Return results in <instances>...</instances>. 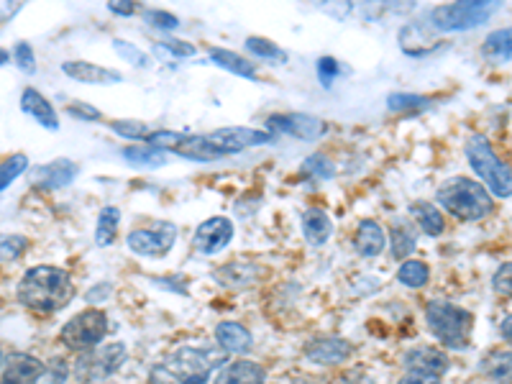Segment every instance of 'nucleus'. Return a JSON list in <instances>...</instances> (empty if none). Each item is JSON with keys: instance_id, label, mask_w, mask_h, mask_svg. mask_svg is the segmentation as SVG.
<instances>
[{"instance_id": "obj_1", "label": "nucleus", "mask_w": 512, "mask_h": 384, "mask_svg": "<svg viewBox=\"0 0 512 384\" xmlns=\"http://www.w3.org/2000/svg\"><path fill=\"white\" fill-rule=\"evenodd\" d=\"M16 297L18 303L34 310V313H59V310L72 303L75 285H72V277L64 269L52 267V264H39V267H31L21 277L16 287Z\"/></svg>"}, {"instance_id": "obj_2", "label": "nucleus", "mask_w": 512, "mask_h": 384, "mask_svg": "<svg viewBox=\"0 0 512 384\" xmlns=\"http://www.w3.org/2000/svg\"><path fill=\"white\" fill-rule=\"evenodd\" d=\"M436 203L446 210L448 216L464 223L482 221V218L492 216V210H495L492 192L482 182L461 175L441 182V187L436 190Z\"/></svg>"}, {"instance_id": "obj_3", "label": "nucleus", "mask_w": 512, "mask_h": 384, "mask_svg": "<svg viewBox=\"0 0 512 384\" xmlns=\"http://www.w3.org/2000/svg\"><path fill=\"white\" fill-rule=\"evenodd\" d=\"M425 323H428V331L446 349L461 351L469 346L474 318L461 305L448 303V300H431V303L425 305Z\"/></svg>"}, {"instance_id": "obj_4", "label": "nucleus", "mask_w": 512, "mask_h": 384, "mask_svg": "<svg viewBox=\"0 0 512 384\" xmlns=\"http://www.w3.org/2000/svg\"><path fill=\"white\" fill-rule=\"evenodd\" d=\"M466 159L474 175L492 192V198H512V169L495 154L487 136L472 134L466 139Z\"/></svg>"}, {"instance_id": "obj_5", "label": "nucleus", "mask_w": 512, "mask_h": 384, "mask_svg": "<svg viewBox=\"0 0 512 384\" xmlns=\"http://www.w3.org/2000/svg\"><path fill=\"white\" fill-rule=\"evenodd\" d=\"M502 8L495 0H466V3H448L428 11V24L438 34H459V31H472L479 24L489 21Z\"/></svg>"}, {"instance_id": "obj_6", "label": "nucleus", "mask_w": 512, "mask_h": 384, "mask_svg": "<svg viewBox=\"0 0 512 384\" xmlns=\"http://www.w3.org/2000/svg\"><path fill=\"white\" fill-rule=\"evenodd\" d=\"M223 361H226V351L213 354V351L182 346V349L172 351L167 359L159 361V367L175 384H208L210 374L216 372Z\"/></svg>"}, {"instance_id": "obj_7", "label": "nucleus", "mask_w": 512, "mask_h": 384, "mask_svg": "<svg viewBox=\"0 0 512 384\" xmlns=\"http://www.w3.org/2000/svg\"><path fill=\"white\" fill-rule=\"evenodd\" d=\"M108 336V315L98 308L82 310L75 318L67 320L62 326V344L70 351H93L103 344V338Z\"/></svg>"}, {"instance_id": "obj_8", "label": "nucleus", "mask_w": 512, "mask_h": 384, "mask_svg": "<svg viewBox=\"0 0 512 384\" xmlns=\"http://www.w3.org/2000/svg\"><path fill=\"white\" fill-rule=\"evenodd\" d=\"M126 359V344H108L100 346V349L85 351V354L77 356L75 361V377L80 379V382L103 384V379L116 374L118 369L126 364Z\"/></svg>"}, {"instance_id": "obj_9", "label": "nucleus", "mask_w": 512, "mask_h": 384, "mask_svg": "<svg viewBox=\"0 0 512 384\" xmlns=\"http://www.w3.org/2000/svg\"><path fill=\"white\" fill-rule=\"evenodd\" d=\"M177 241V226L167 221H157L149 228H136L128 231L126 236V249L136 256L144 259H162L169 254V249Z\"/></svg>"}, {"instance_id": "obj_10", "label": "nucleus", "mask_w": 512, "mask_h": 384, "mask_svg": "<svg viewBox=\"0 0 512 384\" xmlns=\"http://www.w3.org/2000/svg\"><path fill=\"white\" fill-rule=\"evenodd\" d=\"M267 126L272 134L290 136L297 141H318L328 131L326 121L308 116V113H277V116L267 118Z\"/></svg>"}, {"instance_id": "obj_11", "label": "nucleus", "mask_w": 512, "mask_h": 384, "mask_svg": "<svg viewBox=\"0 0 512 384\" xmlns=\"http://www.w3.org/2000/svg\"><path fill=\"white\" fill-rule=\"evenodd\" d=\"M208 139L218 146L223 152V157H231V154H239L249 146H264L274 139V134L269 128H249V126H231V128H218L213 134H208Z\"/></svg>"}, {"instance_id": "obj_12", "label": "nucleus", "mask_w": 512, "mask_h": 384, "mask_svg": "<svg viewBox=\"0 0 512 384\" xmlns=\"http://www.w3.org/2000/svg\"><path fill=\"white\" fill-rule=\"evenodd\" d=\"M233 231H236V228H233L231 218H208V221L200 223V226L195 228V233H192V249L203 256L221 254V251L233 241Z\"/></svg>"}, {"instance_id": "obj_13", "label": "nucleus", "mask_w": 512, "mask_h": 384, "mask_svg": "<svg viewBox=\"0 0 512 384\" xmlns=\"http://www.w3.org/2000/svg\"><path fill=\"white\" fill-rule=\"evenodd\" d=\"M351 356V344L338 336H318L305 344V359L318 367H341Z\"/></svg>"}, {"instance_id": "obj_14", "label": "nucleus", "mask_w": 512, "mask_h": 384, "mask_svg": "<svg viewBox=\"0 0 512 384\" xmlns=\"http://www.w3.org/2000/svg\"><path fill=\"white\" fill-rule=\"evenodd\" d=\"M44 374L47 367L36 356L18 354V351L3 354V374H0L3 384H36Z\"/></svg>"}, {"instance_id": "obj_15", "label": "nucleus", "mask_w": 512, "mask_h": 384, "mask_svg": "<svg viewBox=\"0 0 512 384\" xmlns=\"http://www.w3.org/2000/svg\"><path fill=\"white\" fill-rule=\"evenodd\" d=\"M77 175H80V167L72 159H54L31 172V187L47 192L62 190V187L72 185Z\"/></svg>"}, {"instance_id": "obj_16", "label": "nucleus", "mask_w": 512, "mask_h": 384, "mask_svg": "<svg viewBox=\"0 0 512 384\" xmlns=\"http://www.w3.org/2000/svg\"><path fill=\"white\" fill-rule=\"evenodd\" d=\"M62 72L70 80L82 82V85H95V88H108V85H118L123 82V75L111 67H103V64L85 62V59H75V62H64Z\"/></svg>"}, {"instance_id": "obj_17", "label": "nucleus", "mask_w": 512, "mask_h": 384, "mask_svg": "<svg viewBox=\"0 0 512 384\" xmlns=\"http://www.w3.org/2000/svg\"><path fill=\"white\" fill-rule=\"evenodd\" d=\"M397 44L408 57H425L438 49V41L433 39L431 24H420V21H413V24H405L397 34Z\"/></svg>"}, {"instance_id": "obj_18", "label": "nucleus", "mask_w": 512, "mask_h": 384, "mask_svg": "<svg viewBox=\"0 0 512 384\" xmlns=\"http://www.w3.org/2000/svg\"><path fill=\"white\" fill-rule=\"evenodd\" d=\"M405 367L410 372H428L436 374V377H443L451 367V359H448L446 351L441 349H431V346H418V349H410L405 354Z\"/></svg>"}, {"instance_id": "obj_19", "label": "nucleus", "mask_w": 512, "mask_h": 384, "mask_svg": "<svg viewBox=\"0 0 512 384\" xmlns=\"http://www.w3.org/2000/svg\"><path fill=\"white\" fill-rule=\"evenodd\" d=\"M387 244V236H384L382 223L372 221V218H364V221L356 223L354 231V251L364 259H374L384 251Z\"/></svg>"}, {"instance_id": "obj_20", "label": "nucleus", "mask_w": 512, "mask_h": 384, "mask_svg": "<svg viewBox=\"0 0 512 384\" xmlns=\"http://www.w3.org/2000/svg\"><path fill=\"white\" fill-rule=\"evenodd\" d=\"M21 111H24L26 116L34 118L41 128L59 131V116L57 111H54V105L36 88H26L24 93H21Z\"/></svg>"}, {"instance_id": "obj_21", "label": "nucleus", "mask_w": 512, "mask_h": 384, "mask_svg": "<svg viewBox=\"0 0 512 384\" xmlns=\"http://www.w3.org/2000/svg\"><path fill=\"white\" fill-rule=\"evenodd\" d=\"M213 384H267V372L256 361L239 359L226 364Z\"/></svg>"}, {"instance_id": "obj_22", "label": "nucleus", "mask_w": 512, "mask_h": 384, "mask_svg": "<svg viewBox=\"0 0 512 384\" xmlns=\"http://www.w3.org/2000/svg\"><path fill=\"white\" fill-rule=\"evenodd\" d=\"M216 341L226 354H249L254 338L236 320H221L216 326Z\"/></svg>"}, {"instance_id": "obj_23", "label": "nucleus", "mask_w": 512, "mask_h": 384, "mask_svg": "<svg viewBox=\"0 0 512 384\" xmlns=\"http://www.w3.org/2000/svg\"><path fill=\"white\" fill-rule=\"evenodd\" d=\"M300 226H303V236L310 246H323L333 236L331 216L320 208H305L300 216Z\"/></svg>"}, {"instance_id": "obj_24", "label": "nucleus", "mask_w": 512, "mask_h": 384, "mask_svg": "<svg viewBox=\"0 0 512 384\" xmlns=\"http://www.w3.org/2000/svg\"><path fill=\"white\" fill-rule=\"evenodd\" d=\"M482 57L489 64H505L512 59V26L489 31L482 41Z\"/></svg>"}, {"instance_id": "obj_25", "label": "nucleus", "mask_w": 512, "mask_h": 384, "mask_svg": "<svg viewBox=\"0 0 512 384\" xmlns=\"http://www.w3.org/2000/svg\"><path fill=\"white\" fill-rule=\"evenodd\" d=\"M208 57H210V62L216 64V67L231 72V75L244 77V80H256V64H251L249 59L241 57V54H236V52H231V49L210 47Z\"/></svg>"}, {"instance_id": "obj_26", "label": "nucleus", "mask_w": 512, "mask_h": 384, "mask_svg": "<svg viewBox=\"0 0 512 384\" xmlns=\"http://www.w3.org/2000/svg\"><path fill=\"white\" fill-rule=\"evenodd\" d=\"M175 154L177 157L192 159V162H216V159H223V152L208 139V134L205 136L187 134L185 141L177 146Z\"/></svg>"}, {"instance_id": "obj_27", "label": "nucleus", "mask_w": 512, "mask_h": 384, "mask_svg": "<svg viewBox=\"0 0 512 384\" xmlns=\"http://www.w3.org/2000/svg\"><path fill=\"white\" fill-rule=\"evenodd\" d=\"M410 216L418 221L420 231H423L425 236H431V239H438V236L446 231L443 213L436 205L428 203V200H413V203H410Z\"/></svg>"}, {"instance_id": "obj_28", "label": "nucleus", "mask_w": 512, "mask_h": 384, "mask_svg": "<svg viewBox=\"0 0 512 384\" xmlns=\"http://www.w3.org/2000/svg\"><path fill=\"white\" fill-rule=\"evenodd\" d=\"M121 154L131 167H139V169H162L164 164H167V152H162V149L149 144L123 146Z\"/></svg>"}, {"instance_id": "obj_29", "label": "nucleus", "mask_w": 512, "mask_h": 384, "mask_svg": "<svg viewBox=\"0 0 512 384\" xmlns=\"http://www.w3.org/2000/svg\"><path fill=\"white\" fill-rule=\"evenodd\" d=\"M418 244V231L408 221H395L390 228V246L392 256L397 262H408V256L415 251Z\"/></svg>"}, {"instance_id": "obj_30", "label": "nucleus", "mask_w": 512, "mask_h": 384, "mask_svg": "<svg viewBox=\"0 0 512 384\" xmlns=\"http://www.w3.org/2000/svg\"><path fill=\"white\" fill-rule=\"evenodd\" d=\"M118 223H121V210L116 205H105L100 210L98 223H95V246L98 249H108V246L116 244Z\"/></svg>"}, {"instance_id": "obj_31", "label": "nucleus", "mask_w": 512, "mask_h": 384, "mask_svg": "<svg viewBox=\"0 0 512 384\" xmlns=\"http://www.w3.org/2000/svg\"><path fill=\"white\" fill-rule=\"evenodd\" d=\"M482 372L495 384H512V351H489L482 359Z\"/></svg>"}, {"instance_id": "obj_32", "label": "nucleus", "mask_w": 512, "mask_h": 384, "mask_svg": "<svg viewBox=\"0 0 512 384\" xmlns=\"http://www.w3.org/2000/svg\"><path fill=\"white\" fill-rule=\"evenodd\" d=\"M256 269L259 267H254V264H226V267H221V272L216 274V280L221 282V285L241 290V287L254 285L256 277H259Z\"/></svg>"}, {"instance_id": "obj_33", "label": "nucleus", "mask_w": 512, "mask_h": 384, "mask_svg": "<svg viewBox=\"0 0 512 384\" xmlns=\"http://www.w3.org/2000/svg\"><path fill=\"white\" fill-rule=\"evenodd\" d=\"M431 280V269L428 264L420 262V259H408V262H402L400 269H397V282L405 287H425Z\"/></svg>"}, {"instance_id": "obj_34", "label": "nucleus", "mask_w": 512, "mask_h": 384, "mask_svg": "<svg viewBox=\"0 0 512 384\" xmlns=\"http://www.w3.org/2000/svg\"><path fill=\"white\" fill-rule=\"evenodd\" d=\"M244 47H246V52L256 59H267V62H274V64L287 62L285 49L277 47L274 41L264 39V36H249V39L244 41Z\"/></svg>"}, {"instance_id": "obj_35", "label": "nucleus", "mask_w": 512, "mask_h": 384, "mask_svg": "<svg viewBox=\"0 0 512 384\" xmlns=\"http://www.w3.org/2000/svg\"><path fill=\"white\" fill-rule=\"evenodd\" d=\"M387 108L392 113H420L431 108V98L418 93H392L387 98Z\"/></svg>"}, {"instance_id": "obj_36", "label": "nucleus", "mask_w": 512, "mask_h": 384, "mask_svg": "<svg viewBox=\"0 0 512 384\" xmlns=\"http://www.w3.org/2000/svg\"><path fill=\"white\" fill-rule=\"evenodd\" d=\"M300 175L315 182L331 180V177L336 175V164H333L326 154H320V152L310 154V157L303 162V167H300Z\"/></svg>"}, {"instance_id": "obj_37", "label": "nucleus", "mask_w": 512, "mask_h": 384, "mask_svg": "<svg viewBox=\"0 0 512 384\" xmlns=\"http://www.w3.org/2000/svg\"><path fill=\"white\" fill-rule=\"evenodd\" d=\"M26 169H29V157L26 154H11L0 167V190H8L18 177L24 175Z\"/></svg>"}, {"instance_id": "obj_38", "label": "nucleus", "mask_w": 512, "mask_h": 384, "mask_svg": "<svg viewBox=\"0 0 512 384\" xmlns=\"http://www.w3.org/2000/svg\"><path fill=\"white\" fill-rule=\"evenodd\" d=\"M111 44H113V49H116L118 57L126 59V62H131L134 67H139V70H149V67H152V59H149V54L141 52V49L134 47V44H128L126 39H113Z\"/></svg>"}, {"instance_id": "obj_39", "label": "nucleus", "mask_w": 512, "mask_h": 384, "mask_svg": "<svg viewBox=\"0 0 512 384\" xmlns=\"http://www.w3.org/2000/svg\"><path fill=\"white\" fill-rule=\"evenodd\" d=\"M111 131H116L118 136H123V139H128V141H144V144H146V139H149V134H152V128L146 126V123L128 121V118L111 121Z\"/></svg>"}, {"instance_id": "obj_40", "label": "nucleus", "mask_w": 512, "mask_h": 384, "mask_svg": "<svg viewBox=\"0 0 512 384\" xmlns=\"http://www.w3.org/2000/svg\"><path fill=\"white\" fill-rule=\"evenodd\" d=\"M154 52L167 54V57L185 59V57H195V44H187V41L182 39H162L154 44Z\"/></svg>"}, {"instance_id": "obj_41", "label": "nucleus", "mask_w": 512, "mask_h": 384, "mask_svg": "<svg viewBox=\"0 0 512 384\" xmlns=\"http://www.w3.org/2000/svg\"><path fill=\"white\" fill-rule=\"evenodd\" d=\"M144 21L149 26H154V29H162V31H172L180 26V18H177L175 13L162 11V8H146Z\"/></svg>"}, {"instance_id": "obj_42", "label": "nucleus", "mask_w": 512, "mask_h": 384, "mask_svg": "<svg viewBox=\"0 0 512 384\" xmlns=\"http://www.w3.org/2000/svg\"><path fill=\"white\" fill-rule=\"evenodd\" d=\"M315 75H318L320 85L328 90L333 85V80L341 75V62L333 57H320L318 62H315Z\"/></svg>"}, {"instance_id": "obj_43", "label": "nucleus", "mask_w": 512, "mask_h": 384, "mask_svg": "<svg viewBox=\"0 0 512 384\" xmlns=\"http://www.w3.org/2000/svg\"><path fill=\"white\" fill-rule=\"evenodd\" d=\"M0 249H3V262H16V259H21V256L26 254V249H29V239H26V236H18V233H11V236L3 239Z\"/></svg>"}, {"instance_id": "obj_44", "label": "nucleus", "mask_w": 512, "mask_h": 384, "mask_svg": "<svg viewBox=\"0 0 512 384\" xmlns=\"http://www.w3.org/2000/svg\"><path fill=\"white\" fill-rule=\"evenodd\" d=\"M13 59H16L18 70L24 72V75H34L36 72L34 49H31V44H26V41H18L16 47H13Z\"/></svg>"}, {"instance_id": "obj_45", "label": "nucleus", "mask_w": 512, "mask_h": 384, "mask_svg": "<svg viewBox=\"0 0 512 384\" xmlns=\"http://www.w3.org/2000/svg\"><path fill=\"white\" fill-rule=\"evenodd\" d=\"M492 287H495L497 295L512 297V262L497 267V272L492 274Z\"/></svg>"}, {"instance_id": "obj_46", "label": "nucleus", "mask_w": 512, "mask_h": 384, "mask_svg": "<svg viewBox=\"0 0 512 384\" xmlns=\"http://www.w3.org/2000/svg\"><path fill=\"white\" fill-rule=\"evenodd\" d=\"M67 113H70L72 118H77V121H90V123L103 118V113H100L95 105L82 103V100H72V103L67 105Z\"/></svg>"}, {"instance_id": "obj_47", "label": "nucleus", "mask_w": 512, "mask_h": 384, "mask_svg": "<svg viewBox=\"0 0 512 384\" xmlns=\"http://www.w3.org/2000/svg\"><path fill=\"white\" fill-rule=\"evenodd\" d=\"M397 384H443V379L428 372H408V374H402Z\"/></svg>"}, {"instance_id": "obj_48", "label": "nucleus", "mask_w": 512, "mask_h": 384, "mask_svg": "<svg viewBox=\"0 0 512 384\" xmlns=\"http://www.w3.org/2000/svg\"><path fill=\"white\" fill-rule=\"evenodd\" d=\"M49 369L54 372V384H64V379L70 377V367H67V361L64 359H52Z\"/></svg>"}, {"instance_id": "obj_49", "label": "nucleus", "mask_w": 512, "mask_h": 384, "mask_svg": "<svg viewBox=\"0 0 512 384\" xmlns=\"http://www.w3.org/2000/svg\"><path fill=\"white\" fill-rule=\"evenodd\" d=\"M108 11L116 13V16H134L136 3H131V0H116V3H108Z\"/></svg>"}, {"instance_id": "obj_50", "label": "nucleus", "mask_w": 512, "mask_h": 384, "mask_svg": "<svg viewBox=\"0 0 512 384\" xmlns=\"http://www.w3.org/2000/svg\"><path fill=\"white\" fill-rule=\"evenodd\" d=\"M105 297H111V285H108V282H100V285H95L93 290L88 292L90 303H100Z\"/></svg>"}, {"instance_id": "obj_51", "label": "nucleus", "mask_w": 512, "mask_h": 384, "mask_svg": "<svg viewBox=\"0 0 512 384\" xmlns=\"http://www.w3.org/2000/svg\"><path fill=\"white\" fill-rule=\"evenodd\" d=\"M320 11L331 13V16H336V18H344L351 13V3H341V6H328V3H323V6H320Z\"/></svg>"}, {"instance_id": "obj_52", "label": "nucleus", "mask_w": 512, "mask_h": 384, "mask_svg": "<svg viewBox=\"0 0 512 384\" xmlns=\"http://www.w3.org/2000/svg\"><path fill=\"white\" fill-rule=\"evenodd\" d=\"M341 384H379V382H374V379L369 377V374L351 372V374H346L344 379H341Z\"/></svg>"}, {"instance_id": "obj_53", "label": "nucleus", "mask_w": 512, "mask_h": 384, "mask_svg": "<svg viewBox=\"0 0 512 384\" xmlns=\"http://www.w3.org/2000/svg\"><path fill=\"white\" fill-rule=\"evenodd\" d=\"M500 336L512 346V315H507V318L500 323Z\"/></svg>"}, {"instance_id": "obj_54", "label": "nucleus", "mask_w": 512, "mask_h": 384, "mask_svg": "<svg viewBox=\"0 0 512 384\" xmlns=\"http://www.w3.org/2000/svg\"><path fill=\"white\" fill-rule=\"evenodd\" d=\"M21 8H24L21 3H13V6L11 3H3V24H8V16L13 18L18 11H21Z\"/></svg>"}, {"instance_id": "obj_55", "label": "nucleus", "mask_w": 512, "mask_h": 384, "mask_svg": "<svg viewBox=\"0 0 512 384\" xmlns=\"http://www.w3.org/2000/svg\"><path fill=\"white\" fill-rule=\"evenodd\" d=\"M8 59H11V54H8V49H3V52H0V62H3V67H8Z\"/></svg>"}, {"instance_id": "obj_56", "label": "nucleus", "mask_w": 512, "mask_h": 384, "mask_svg": "<svg viewBox=\"0 0 512 384\" xmlns=\"http://www.w3.org/2000/svg\"><path fill=\"white\" fill-rule=\"evenodd\" d=\"M292 384H318V382H313V379H297V382Z\"/></svg>"}]
</instances>
